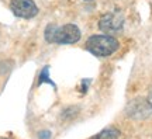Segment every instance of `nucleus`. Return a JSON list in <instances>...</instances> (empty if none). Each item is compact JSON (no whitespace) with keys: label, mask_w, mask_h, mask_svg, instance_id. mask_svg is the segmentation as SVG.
<instances>
[{"label":"nucleus","mask_w":152,"mask_h":139,"mask_svg":"<svg viewBox=\"0 0 152 139\" xmlns=\"http://www.w3.org/2000/svg\"><path fill=\"white\" fill-rule=\"evenodd\" d=\"M120 138V132L114 128H107L102 131L99 135L93 136V139H118Z\"/></svg>","instance_id":"obj_6"},{"label":"nucleus","mask_w":152,"mask_h":139,"mask_svg":"<svg viewBox=\"0 0 152 139\" xmlns=\"http://www.w3.org/2000/svg\"><path fill=\"white\" fill-rule=\"evenodd\" d=\"M125 111H127L128 117L135 118V119L147 118L152 114V101H149L147 98H142V97H138L127 106Z\"/></svg>","instance_id":"obj_3"},{"label":"nucleus","mask_w":152,"mask_h":139,"mask_svg":"<svg viewBox=\"0 0 152 139\" xmlns=\"http://www.w3.org/2000/svg\"><path fill=\"white\" fill-rule=\"evenodd\" d=\"M39 139H49V136H51V132L49 131H44V132H39Z\"/></svg>","instance_id":"obj_8"},{"label":"nucleus","mask_w":152,"mask_h":139,"mask_svg":"<svg viewBox=\"0 0 152 139\" xmlns=\"http://www.w3.org/2000/svg\"><path fill=\"white\" fill-rule=\"evenodd\" d=\"M86 49L96 56H110L118 49V41L110 35H92L87 39Z\"/></svg>","instance_id":"obj_2"},{"label":"nucleus","mask_w":152,"mask_h":139,"mask_svg":"<svg viewBox=\"0 0 152 139\" xmlns=\"http://www.w3.org/2000/svg\"><path fill=\"white\" fill-rule=\"evenodd\" d=\"M123 24H124V17L115 11L102 16L99 21V28L104 32H117L123 28Z\"/></svg>","instance_id":"obj_5"},{"label":"nucleus","mask_w":152,"mask_h":139,"mask_svg":"<svg viewBox=\"0 0 152 139\" xmlns=\"http://www.w3.org/2000/svg\"><path fill=\"white\" fill-rule=\"evenodd\" d=\"M45 39L51 44H75L80 39V30L75 24H65L56 27L49 24L45 28Z\"/></svg>","instance_id":"obj_1"},{"label":"nucleus","mask_w":152,"mask_h":139,"mask_svg":"<svg viewBox=\"0 0 152 139\" xmlns=\"http://www.w3.org/2000/svg\"><path fill=\"white\" fill-rule=\"evenodd\" d=\"M10 9L20 18H33L38 14V7L33 0H11Z\"/></svg>","instance_id":"obj_4"},{"label":"nucleus","mask_w":152,"mask_h":139,"mask_svg":"<svg viewBox=\"0 0 152 139\" xmlns=\"http://www.w3.org/2000/svg\"><path fill=\"white\" fill-rule=\"evenodd\" d=\"M149 97H151V101H152V87H151V91H149Z\"/></svg>","instance_id":"obj_9"},{"label":"nucleus","mask_w":152,"mask_h":139,"mask_svg":"<svg viewBox=\"0 0 152 139\" xmlns=\"http://www.w3.org/2000/svg\"><path fill=\"white\" fill-rule=\"evenodd\" d=\"M1 139H9V138H1Z\"/></svg>","instance_id":"obj_10"},{"label":"nucleus","mask_w":152,"mask_h":139,"mask_svg":"<svg viewBox=\"0 0 152 139\" xmlns=\"http://www.w3.org/2000/svg\"><path fill=\"white\" fill-rule=\"evenodd\" d=\"M42 83H49L51 86H54L55 89V83L51 79H49V68L48 66H45L41 72V75H39V80H38V84H42Z\"/></svg>","instance_id":"obj_7"}]
</instances>
